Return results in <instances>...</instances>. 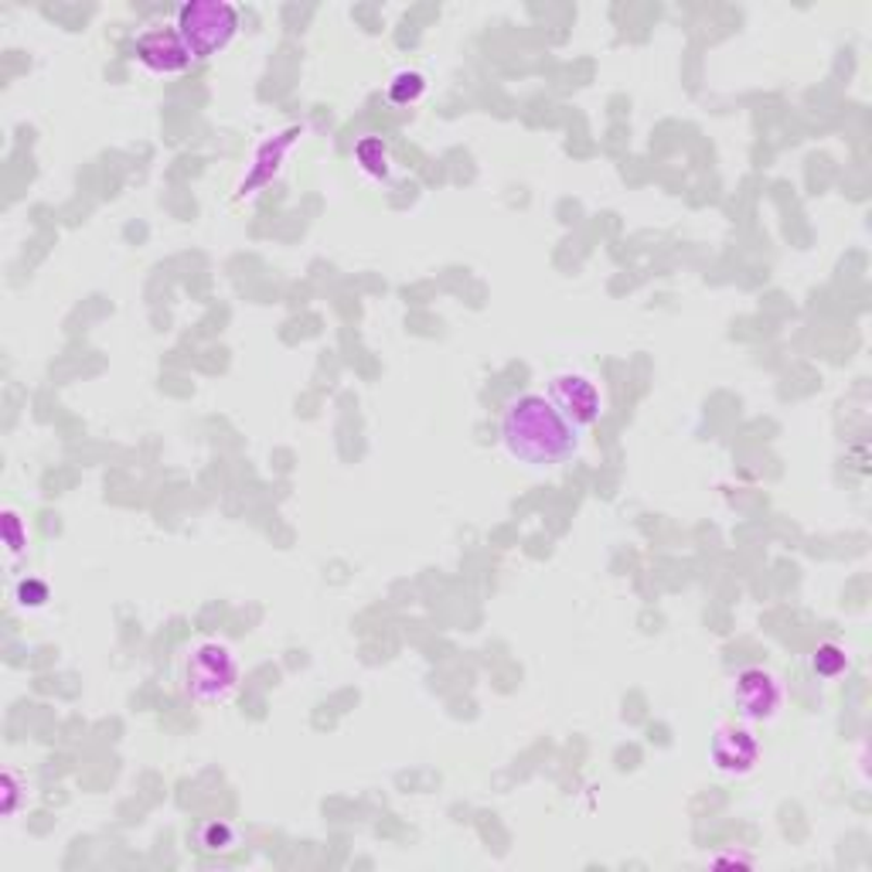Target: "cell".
<instances>
[{
    "label": "cell",
    "mask_w": 872,
    "mask_h": 872,
    "mask_svg": "<svg viewBox=\"0 0 872 872\" xmlns=\"http://www.w3.org/2000/svg\"><path fill=\"white\" fill-rule=\"evenodd\" d=\"M502 443L511 460L526 467H559L577 457L580 430L539 392L518 395L502 416Z\"/></svg>",
    "instance_id": "obj_1"
},
{
    "label": "cell",
    "mask_w": 872,
    "mask_h": 872,
    "mask_svg": "<svg viewBox=\"0 0 872 872\" xmlns=\"http://www.w3.org/2000/svg\"><path fill=\"white\" fill-rule=\"evenodd\" d=\"M178 35L194 62L218 55L239 35V11L222 0H191L178 11Z\"/></svg>",
    "instance_id": "obj_2"
},
{
    "label": "cell",
    "mask_w": 872,
    "mask_h": 872,
    "mask_svg": "<svg viewBox=\"0 0 872 872\" xmlns=\"http://www.w3.org/2000/svg\"><path fill=\"white\" fill-rule=\"evenodd\" d=\"M185 682L194 703H205V706L226 703L239 682V661L232 655V647L218 641H202L198 647H191L188 665H185Z\"/></svg>",
    "instance_id": "obj_3"
},
{
    "label": "cell",
    "mask_w": 872,
    "mask_h": 872,
    "mask_svg": "<svg viewBox=\"0 0 872 872\" xmlns=\"http://www.w3.org/2000/svg\"><path fill=\"white\" fill-rule=\"evenodd\" d=\"M553 403L556 409L577 427L580 433L586 427H593L596 419H601L604 413V403H601V389L593 386L590 376H583V371H563V376L553 379Z\"/></svg>",
    "instance_id": "obj_4"
},
{
    "label": "cell",
    "mask_w": 872,
    "mask_h": 872,
    "mask_svg": "<svg viewBox=\"0 0 872 872\" xmlns=\"http://www.w3.org/2000/svg\"><path fill=\"white\" fill-rule=\"evenodd\" d=\"M134 52H137V62L143 68L157 72V76H178L185 72L194 59L185 48L178 28H147L137 35L134 41Z\"/></svg>",
    "instance_id": "obj_5"
},
{
    "label": "cell",
    "mask_w": 872,
    "mask_h": 872,
    "mask_svg": "<svg viewBox=\"0 0 872 872\" xmlns=\"http://www.w3.org/2000/svg\"><path fill=\"white\" fill-rule=\"evenodd\" d=\"M733 699H736L743 719L763 722V719H774V712H778V706H781V685H778L774 675H767V671H760V668H746L743 675L736 679Z\"/></svg>",
    "instance_id": "obj_6"
},
{
    "label": "cell",
    "mask_w": 872,
    "mask_h": 872,
    "mask_svg": "<svg viewBox=\"0 0 872 872\" xmlns=\"http://www.w3.org/2000/svg\"><path fill=\"white\" fill-rule=\"evenodd\" d=\"M709 754H712L716 770H722V774H730V778H743V774H750V770L757 767L760 743H757L754 733L736 730V726H722L712 736V750Z\"/></svg>",
    "instance_id": "obj_7"
},
{
    "label": "cell",
    "mask_w": 872,
    "mask_h": 872,
    "mask_svg": "<svg viewBox=\"0 0 872 872\" xmlns=\"http://www.w3.org/2000/svg\"><path fill=\"white\" fill-rule=\"evenodd\" d=\"M427 92V79L419 76L416 68H403V72H395L392 83H389V99L395 106H409L416 103V99Z\"/></svg>",
    "instance_id": "obj_8"
},
{
    "label": "cell",
    "mask_w": 872,
    "mask_h": 872,
    "mask_svg": "<svg viewBox=\"0 0 872 872\" xmlns=\"http://www.w3.org/2000/svg\"><path fill=\"white\" fill-rule=\"evenodd\" d=\"M358 164L371 174V178H386L389 174V151H386V143L376 140V137H368L358 143Z\"/></svg>",
    "instance_id": "obj_9"
},
{
    "label": "cell",
    "mask_w": 872,
    "mask_h": 872,
    "mask_svg": "<svg viewBox=\"0 0 872 872\" xmlns=\"http://www.w3.org/2000/svg\"><path fill=\"white\" fill-rule=\"evenodd\" d=\"M814 671L821 679H838L842 671H845V665H849V658H845V652L838 644H821L818 652H814Z\"/></svg>",
    "instance_id": "obj_10"
},
{
    "label": "cell",
    "mask_w": 872,
    "mask_h": 872,
    "mask_svg": "<svg viewBox=\"0 0 872 872\" xmlns=\"http://www.w3.org/2000/svg\"><path fill=\"white\" fill-rule=\"evenodd\" d=\"M198 842L205 845V852H229L236 845V832H232V825H226V821H208Z\"/></svg>",
    "instance_id": "obj_11"
},
{
    "label": "cell",
    "mask_w": 872,
    "mask_h": 872,
    "mask_svg": "<svg viewBox=\"0 0 872 872\" xmlns=\"http://www.w3.org/2000/svg\"><path fill=\"white\" fill-rule=\"evenodd\" d=\"M4 542H8L11 556H21L24 545H28V529H24V521H21L17 511H4Z\"/></svg>",
    "instance_id": "obj_12"
},
{
    "label": "cell",
    "mask_w": 872,
    "mask_h": 872,
    "mask_svg": "<svg viewBox=\"0 0 872 872\" xmlns=\"http://www.w3.org/2000/svg\"><path fill=\"white\" fill-rule=\"evenodd\" d=\"M48 601V586L45 583H38V580H24L21 586H17V604L21 607H41Z\"/></svg>",
    "instance_id": "obj_13"
},
{
    "label": "cell",
    "mask_w": 872,
    "mask_h": 872,
    "mask_svg": "<svg viewBox=\"0 0 872 872\" xmlns=\"http://www.w3.org/2000/svg\"><path fill=\"white\" fill-rule=\"evenodd\" d=\"M0 791H4V814L11 818L14 811H17V797H21V781H17V774H8L0 778Z\"/></svg>",
    "instance_id": "obj_14"
}]
</instances>
